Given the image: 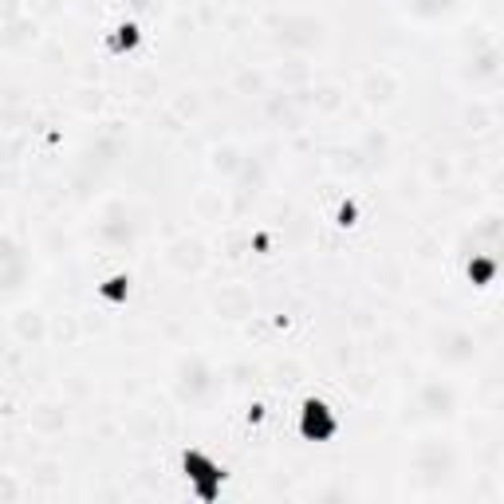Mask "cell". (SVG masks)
Returning <instances> with one entry per match:
<instances>
[{
	"label": "cell",
	"mask_w": 504,
	"mask_h": 504,
	"mask_svg": "<svg viewBox=\"0 0 504 504\" xmlns=\"http://www.w3.org/2000/svg\"><path fill=\"white\" fill-rule=\"evenodd\" d=\"M335 225H339V229H355V225H359V201H355V197H343V201H339Z\"/></svg>",
	"instance_id": "8992f818"
},
{
	"label": "cell",
	"mask_w": 504,
	"mask_h": 504,
	"mask_svg": "<svg viewBox=\"0 0 504 504\" xmlns=\"http://www.w3.org/2000/svg\"><path fill=\"white\" fill-rule=\"evenodd\" d=\"M296 430H299L304 441H331L339 434V414L327 406L323 398H304V402H299Z\"/></svg>",
	"instance_id": "7a4b0ae2"
},
{
	"label": "cell",
	"mask_w": 504,
	"mask_h": 504,
	"mask_svg": "<svg viewBox=\"0 0 504 504\" xmlns=\"http://www.w3.org/2000/svg\"><path fill=\"white\" fill-rule=\"evenodd\" d=\"M497 272H500V257H493V252H473L469 264H465V276H469V284H477V288L497 284Z\"/></svg>",
	"instance_id": "277c9868"
},
{
	"label": "cell",
	"mask_w": 504,
	"mask_h": 504,
	"mask_svg": "<svg viewBox=\"0 0 504 504\" xmlns=\"http://www.w3.org/2000/svg\"><path fill=\"white\" fill-rule=\"evenodd\" d=\"M138 47H142V24H138V20H122V24H115V28L107 32V56L122 59V56L138 52Z\"/></svg>",
	"instance_id": "3957f363"
},
{
	"label": "cell",
	"mask_w": 504,
	"mask_h": 504,
	"mask_svg": "<svg viewBox=\"0 0 504 504\" xmlns=\"http://www.w3.org/2000/svg\"><path fill=\"white\" fill-rule=\"evenodd\" d=\"M99 299L110 308H122L126 299H131V276L126 272H110L103 284H99Z\"/></svg>",
	"instance_id": "5b68a950"
},
{
	"label": "cell",
	"mask_w": 504,
	"mask_h": 504,
	"mask_svg": "<svg viewBox=\"0 0 504 504\" xmlns=\"http://www.w3.org/2000/svg\"><path fill=\"white\" fill-rule=\"evenodd\" d=\"M182 473H185V481H189V488H194L197 500L213 504L221 497L225 469H221V461H213L205 449H185L182 453Z\"/></svg>",
	"instance_id": "6da1fadb"
}]
</instances>
